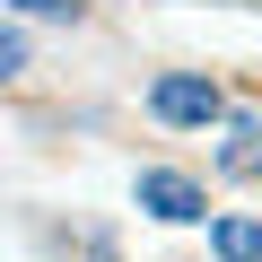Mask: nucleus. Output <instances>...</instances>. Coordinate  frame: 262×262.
I'll list each match as a JSON object with an SVG mask.
<instances>
[{"label":"nucleus","mask_w":262,"mask_h":262,"mask_svg":"<svg viewBox=\"0 0 262 262\" xmlns=\"http://www.w3.org/2000/svg\"><path fill=\"white\" fill-rule=\"evenodd\" d=\"M149 105H158V122H219V114H227V96H219L210 79H192V70L158 79V88H149Z\"/></svg>","instance_id":"obj_1"},{"label":"nucleus","mask_w":262,"mask_h":262,"mask_svg":"<svg viewBox=\"0 0 262 262\" xmlns=\"http://www.w3.org/2000/svg\"><path fill=\"white\" fill-rule=\"evenodd\" d=\"M140 210L166 219V227H184V219H201V184L175 175V166H149V175H140Z\"/></svg>","instance_id":"obj_2"},{"label":"nucleus","mask_w":262,"mask_h":262,"mask_svg":"<svg viewBox=\"0 0 262 262\" xmlns=\"http://www.w3.org/2000/svg\"><path fill=\"white\" fill-rule=\"evenodd\" d=\"M210 253H219V262H262V227H253V219H219V227H210Z\"/></svg>","instance_id":"obj_3"},{"label":"nucleus","mask_w":262,"mask_h":262,"mask_svg":"<svg viewBox=\"0 0 262 262\" xmlns=\"http://www.w3.org/2000/svg\"><path fill=\"white\" fill-rule=\"evenodd\" d=\"M18 70H27V35H18V27H0V79H18Z\"/></svg>","instance_id":"obj_4"},{"label":"nucleus","mask_w":262,"mask_h":262,"mask_svg":"<svg viewBox=\"0 0 262 262\" xmlns=\"http://www.w3.org/2000/svg\"><path fill=\"white\" fill-rule=\"evenodd\" d=\"M18 9H35V18H70V0H18Z\"/></svg>","instance_id":"obj_5"},{"label":"nucleus","mask_w":262,"mask_h":262,"mask_svg":"<svg viewBox=\"0 0 262 262\" xmlns=\"http://www.w3.org/2000/svg\"><path fill=\"white\" fill-rule=\"evenodd\" d=\"M96 262H114V253H96Z\"/></svg>","instance_id":"obj_6"}]
</instances>
